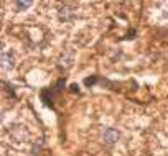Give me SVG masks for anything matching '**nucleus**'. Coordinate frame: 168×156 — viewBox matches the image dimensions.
I'll return each instance as SVG.
<instances>
[{
    "mask_svg": "<svg viewBox=\"0 0 168 156\" xmlns=\"http://www.w3.org/2000/svg\"><path fill=\"white\" fill-rule=\"evenodd\" d=\"M2 69L3 71H12V69L15 67V59H13V56H12L10 53H7V51H3L2 53Z\"/></svg>",
    "mask_w": 168,
    "mask_h": 156,
    "instance_id": "2",
    "label": "nucleus"
},
{
    "mask_svg": "<svg viewBox=\"0 0 168 156\" xmlns=\"http://www.w3.org/2000/svg\"><path fill=\"white\" fill-rule=\"evenodd\" d=\"M84 84H86V85H92V84H94V77L86 79V80H84Z\"/></svg>",
    "mask_w": 168,
    "mask_h": 156,
    "instance_id": "5",
    "label": "nucleus"
},
{
    "mask_svg": "<svg viewBox=\"0 0 168 156\" xmlns=\"http://www.w3.org/2000/svg\"><path fill=\"white\" fill-rule=\"evenodd\" d=\"M119 138H120V133L117 130H114V128H107L106 131H104V143L109 145V146H112L114 143H117Z\"/></svg>",
    "mask_w": 168,
    "mask_h": 156,
    "instance_id": "1",
    "label": "nucleus"
},
{
    "mask_svg": "<svg viewBox=\"0 0 168 156\" xmlns=\"http://www.w3.org/2000/svg\"><path fill=\"white\" fill-rule=\"evenodd\" d=\"M33 2H30V0H26V2H17V7H18L20 10H25L28 7H31Z\"/></svg>",
    "mask_w": 168,
    "mask_h": 156,
    "instance_id": "4",
    "label": "nucleus"
},
{
    "mask_svg": "<svg viewBox=\"0 0 168 156\" xmlns=\"http://www.w3.org/2000/svg\"><path fill=\"white\" fill-rule=\"evenodd\" d=\"M74 16V10L69 8V7H63L60 10V20L61 21H69Z\"/></svg>",
    "mask_w": 168,
    "mask_h": 156,
    "instance_id": "3",
    "label": "nucleus"
},
{
    "mask_svg": "<svg viewBox=\"0 0 168 156\" xmlns=\"http://www.w3.org/2000/svg\"><path fill=\"white\" fill-rule=\"evenodd\" d=\"M163 15H165V16H168V5H166V10L163 11Z\"/></svg>",
    "mask_w": 168,
    "mask_h": 156,
    "instance_id": "6",
    "label": "nucleus"
}]
</instances>
